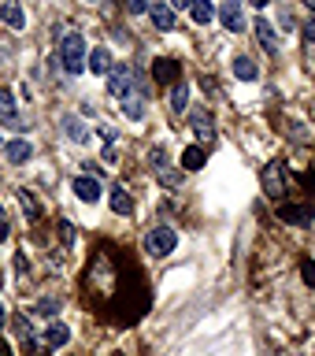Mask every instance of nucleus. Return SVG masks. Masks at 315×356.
Returning <instances> with one entry per match:
<instances>
[{"mask_svg": "<svg viewBox=\"0 0 315 356\" xmlns=\"http://www.w3.org/2000/svg\"><path fill=\"white\" fill-rule=\"evenodd\" d=\"M305 4H308V8H315V0H305Z\"/></svg>", "mask_w": 315, "mask_h": 356, "instance_id": "37", "label": "nucleus"}, {"mask_svg": "<svg viewBox=\"0 0 315 356\" xmlns=\"http://www.w3.org/2000/svg\"><path fill=\"white\" fill-rule=\"evenodd\" d=\"M0 356H11V345L8 341H0Z\"/></svg>", "mask_w": 315, "mask_h": 356, "instance_id": "33", "label": "nucleus"}, {"mask_svg": "<svg viewBox=\"0 0 315 356\" xmlns=\"http://www.w3.org/2000/svg\"><path fill=\"white\" fill-rule=\"evenodd\" d=\"M4 160L15 163V167H19V163H30V160H33V145H30L26 138L8 141V145H4Z\"/></svg>", "mask_w": 315, "mask_h": 356, "instance_id": "13", "label": "nucleus"}, {"mask_svg": "<svg viewBox=\"0 0 315 356\" xmlns=\"http://www.w3.org/2000/svg\"><path fill=\"white\" fill-rule=\"evenodd\" d=\"M0 122H4V127H11V130H26V127H30V119L19 115L11 89H0Z\"/></svg>", "mask_w": 315, "mask_h": 356, "instance_id": "7", "label": "nucleus"}, {"mask_svg": "<svg viewBox=\"0 0 315 356\" xmlns=\"http://www.w3.org/2000/svg\"><path fill=\"white\" fill-rule=\"evenodd\" d=\"M122 115H127V119H134V122H138V119H145V97H138V89L122 97Z\"/></svg>", "mask_w": 315, "mask_h": 356, "instance_id": "19", "label": "nucleus"}, {"mask_svg": "<svg viewBox=\"0 0 315 356\" xmlns=\"http://www.w3.org/2000/svg\"><path fill=\"white\" fill-rule=\"evenodd\" d=\"M60 308H63L60 297H41V300H38V316H45V319H49V316H60Z\"/></svg>", "mask_w": 315, "mask_h": 356, "instance_id": "26", "label": "nucleus"}, {"mask_svg": "<svg viewBox=\"0 0 315 356\" xmlns=\"http://www.w3.org/2000/svg\"><path fill=\"white\" fill-rule=\"evenodd\" d=\"M11 330H15V338H19V345L26 349L30 356H38L41 349H38V341H33V327H30V319L22 316V312H15V319H11Z\"/></svg>", "mask_w": 315, "mask_h": 356, "instance_id": "9", "label": "nucleus"}, {"mask_svg": "<svg viewBox=\"0 0 315 356\" xmlns=\"http://www.w3.org/2000/svg\"><path fill=\"white\" fill-rule=\"evenodd\" d=\"M189 127H193V134H197V145H208L216 141V122H211V111L208 108H193L189 111Z\"/></svg>", "mask_w": 315, "mask_h": 356, "instance_id": "5", "label": "nucleus"}, {"mask_svg": "<svg viewBox=\"0 0 315 356\" xmlns=\"http://www.w3.org/2000/svg\"><path fill=\"white\" fill-rule=\"evenodd\" d=\"M108 204H111V211H115V216H130V211H134V197H130L122 186H111Z\"/></svg>", "mask_w": 315, "mask_h": 356, "instance_id": "15", "label": "nucleus"}, {"mask_svg": "<svg viewBox=\"0 0 315 356\" xmlns=\"http://www.w3.org/2000/svg\"><path fill=\"white\" fill-rule=\"evenodd\" d=\"M256 38H260V44H264V49L267 52H278V38H275V26H271V22H264V19H256Z\"/></svg>", "mask_w": 315, "mask_h": 356, "instance_id": "22", "label": "nucleus"}, {"mask_svg": "<svg viewBox=\"0 0 315 356\" xmlns=\"http://www.w3.org/2000/svg\"><path fill=\"white\" fill-rule=\"evenodd\" d=\"M134 89H138V74H134V67L130 63H115L108 71V93L111 97H127V93H134Z\"/></svg>", "mask_w": 315, "mask_h": 356, "instance_id": "2", "label": "nucleus"}, {"mask_svg": "<svg viewBox=\"0 0 315 356\" xmlns=\"http://www.w3.org/2000/svg\"><path fill=\"white\" fill-rule=\"evenodd\" d=\"M252 4H256V8H267V4H271V0H252Z\"/></svg>", "mask_w": 315, "mask_h": 356, "instance_id": "34", "label": "nucleus"}, {"mask_svg": "<svg viewBox=\"0 0 315 356\" xmlns=\"http://www.w3.org/2000/svg\"><path fill=\"white\" fill-rule=\"evenodd\" d=\"M0 19H4V0H0Z\"/></svg>", "mask_w": 315, "mask_h": 356, "instance_id": "36", "label": "nucleus"}, {"mask_svg": "<svg viewBox=\"0 0 315 356\" xmlns=\"http://www.w3.org/2000/svg\"><path fill=\"white\" fill-rule=\"evenodd\" d=\"M278 219L293 222V227H308V222L315 219V208L312 204H282L278 208Z\"/></svg>", "mask_w": 315, "mask_h": 356, "instance_id": "10", "label": "nucleus"}, {"mask_svg": "<svg viewBox=\"0 0 315 356\" xmlns=\"http://www.w3.org/2000/svg\"><path fill=\"white\" fill-rule=\"evenodd\" d=\"M300 267H305V282H308V286H315V264H312V260H305Z\"/></svg>", "mask_w": 315, "mask_h": 356, "instance_id": "30", "label": "nucleus"}, {"mask_svg": "<svg viewBox=\"0 0 315 356\" xmlns=\"http://www.w3.org/2000/svg\"><path fill=\"white\" fill-rule=\"evenodd\" d=\"M219 22L230 33H241L245 30V8H241V0H223V4H219Z\"/></svg>", "mask_w": 315, "mask_h": 356, "instance_id": "8", "label": "nucleus"}, {"mask_svg": "<svg viewBox=\"0 0 315 356\" xmlns=\"http://www.w3.org/2000/svg\"><path fill=\"white\" fill-rule=\"evenodd\" d=\"M111 67H115V63H111V52L108 49H93V52H89V71H93V74H104L108 78Z\"/></svg>", "mask_w": 315, "mask_h": 356, "instance_id": "21", "label": "nucleus"}, {"mask_svg": "<svg viewBox=\"0 0 315 356\" xmlns=\"http://www.w3.org/2000/svg\"><path fill=\"white\" fill-rule=\"evenodd\" d=\"M0 330H4V305H0Z\"/></svg>", "mask_w": 315, "mask_h": 356, "instance_id": "35", "label": "nucleus"}, {"mask_svg": "<svg viewBox=\"0 0 315 356\" xmlns=\"http://www.w3.org/2000/svg\"><path fill=\"white\" fill-rule=\"evenodd\" d=\"M60 238H63V245H74V227H71V222H60Z\"/></svg>", "mask_w": 315, "mask_h": 356, "instance_id": "29", "label": "nucleus"}, {"mask_svg": "<svg viewBox=\"0 0 315 356\" xmlns=\"http://www.w3.org/2000/svg\"><path fill=\"white\" fill-rule=\"evenodd\" d=\"M19 204H22V211H26V219H30V222H38V219H41V204H38V197H33L30 189H19Z\"/></svg>", "mask_w": 315, "mask_h": 356, "instance_id": "24", "label": "nucleus"}, {"mask_svg": "<svg viewBox=\"0 0 315 356\" xmlns=\"http://www.w3.org/2000/svg\"><path fill=\"white\" fill-rule=\"evenodd\" d=\"M300 33H305V56L315 63V19L305 22V30H300Z\"/></svg>", "mask_w": 315, "mask_h": 356, "instance_id": "27", "label": "nucleus"}, {"mask_svg": "<svg viewBox=\"0 0 315 356\" xmlns=\"http://www.w3.org/2000/svg\"><path fill=\"white\" fill-rule=\"evenodd\" d=\"M204 163H208V149H204V145H193V149L182 152V167H186V171H200Z\"/></svg>", "mask_w": 315, "mask_h": 356, "instance_id": "20", "label": "nucleus"}, {"mask_svg": "<svg viewBox=\"0 0 315 356\" xmlns=\"http://www.w3.org/2000/svg\"><path fill=\"white\" fill-rule=\"evenodd\" d=\"M145 249H149L152 256H171L178 249V234L171 227H152L149 234H145Z\"/></svg>", "mask_w": 315, "mask_h": 356, "instance_id": "4", "label": "nucleus"}, {"mask_svg": "<svg viewBox=\"0 0 315 356\" xmlns=\"http://www.w3.org/2000/svg\"><path fill=\"white\" fill-rule=\"evenodd\" d=\"M67 341H71V327H63V323H56V319L41 330V345H45V349H63Z\"/></svg>", "mask_w": 315, "mask_h": 356, "instance_id": "12", "label": "nucleus"}, {"mask_svg": "<svg viewBox=\"0 0 315 356\" xmlns=\"http://www.w3.org/2000/svg\"><path fill=\"white\" fill-rule=\"evenodd\" d=\"M186 104H189V86H186V82L171 86V111H175V115H182Z\"/></svg>", "mask_w": 315, "mask_h": 356, "instance_id": "25", "label": "nucleus"}, {"mask_svg": "<svg viewBox=\"0 0 315 356\" xmlns=\"http://www.w3.org/2000/svg\"><path fill=\"white\" fill-rule=\"evenodd\" d=\"M4 22H8L11 30H22V26H26V11H22L19 0H4Z\"/></svg>", "mask_w": 315, "mask_h": 356, "instance_id": "18", "label": "nucleus"}, {"mask_svg": "<svg viewBox=\"0 0 315 356\" xmlns=\"http://www.w3.org/2000/svg\"><path fill=\"white\" fill-rule=\"evenodd\" d=\"M149 15H152V26H156V30H163V33L175 30V8L167 4V0H156Z\"/></svg>", "mask_w": 315, "mask_h": 356, "instance_id": "14", "label": "nucleus"}, {"mask_svg": "<svg viewBox=\"0 0 315 356\" xmlns=\"http://www.w3.org/2000/svg\"><path fill=\"white\" fill-rule=\"evenodd\" d=\"M234 78L256 82V78H260V67H256V60H249V56H238V60H234Z\"/></svg>", "mask_w": 315, "mask_h": 356, "instance_id": "16", "label": "nucleus"}, {"mask_svg": "<svg viewBox=\"0 0 315 356\" xmlns=\"http://www.w3.org/2000/svg\"><path fill=\"white\" fill-rule=\"evenodd\" d=\"M60 63H63V71L67 74H82L86 71V38H82V33H63V38H60Z\"/></svg>", "mask_w": 315, "mask_h": 356, "instance_id": "1", "label": "nucleus"}, {"mask_svg": "<svg viewBox=\"0 0 315 356\" xmlns=\"http://www.w3.org/2000/svg\"><path fill=\"white\" fill-rule=\"evenodd\" d=\"M89 4H93V0H89Z\"/></svg>", "mask_w": 315, "mask_h": 356, "instance_id": "38", "label": "nucleus"}, {"mask_svg": "<svg viewBox=\"0 0 315 356\" xmlns=\"http://www.w3.org/2000/svg\"><path fill=\"white\" fill-rule=\"evenodd\" d=\"M63 130H67V138L78 141V145H86L89 141V130H86V122L82 119H74V115H67L63 119Z\"/></svg>", "mask_w": 315, "mask_h": 356, "instance_id": "23", "label": "nucleus"}, {"mask_svg": "<svg viewBox=\"0 0 315 356\" xmlns=\"http://www.w3.org/2000/svg\"><path fill=\"white\" fill-rule=\"evenodd\" d=\"M152 78L160 86H178L182 82V63L171 60V56H160V60H152Z\"/></svg>", "mask_w": 315, "mask_h": 356, "instance_id": "6", "label": "nucleus"}, {"mask_svg": "<svg viewBox=\"0 0 315 356\" xmlns=\"http://www.w3.org/2000/svg\"><path fill=\"white\" fill-rule=\"evenodd\" d=\"M286 186H289L286 163H282V160H271V163L264 167V193L271 197V200H282V197H286Z\"/></svg>", "mask_w": 315, "mask_h": 356, "instance_id": "3", "label": "nucleus"}, {"mask_svg": "<svg viewBox=\"0 0 315 356\" xmlns=\"http://www.w3.org/2000/svg\"><path fill=\"white\" fill-rule=\"evenodd\" d=\"M189 19H193L197 26H208V22L216 19V8H211V0H193V4H189Z\"/></svg>", "mask_w": 315, "mask_h": 356, "instance_id": "17", "label": "nucleus"}, {"mask_svg": "<svg viewBox=\"0 0 315 356\" xmlns=\"http://www.w3.org/2000/svg\"><path fill=\"white\" fill-rule=\"evenodd\" d=\"M122 4H127L130 15H145V11H152L156 0H122Z\"/></svg>", "mask_w": 315, "mask_h": 356, "instance_id": "28", "label": "nucleus"}, {"mask_svg": "<svg viewBox=\"0 0 315 356\" xmlns=\"http://www.w3.org/2000/svg\"><path fill=\"white\" fill-rule=\"evenodd\" d=\"M71 189H74L78 200H86V204H97V200H100V182L93 175H78L71 182Z\"/></svg>", "mask_w": 315, "mask_h": 356, "instance_id": "11", "label": "nucleus"}, {"mask_svg": "<svg viewBox=\"0 0 315 356\" xmlns=\"http://www.w3.org/2000/svg\"><path fill=\"white\" fill-rule=\"evenodd\" d=\"M0 241H8V216H4V208H0Z\"/></svg>", "mask_w": 315, "mask_h": 356, "instance_id": "31", "label": "nucleus"}, {"mask_svg": "<svg viewBox=\"0 0 315 356\" xmlns=\"http://www.w3.org/2000/svg\"><path fill=\"white\" fill-rule=\"evenodd\" d=\"M193 0H171V8H189Z\"/></svg>", "mask_w": 315, "mask_h": 356, "instance_id": "32", "label": "nucleus"}]
</instances>
